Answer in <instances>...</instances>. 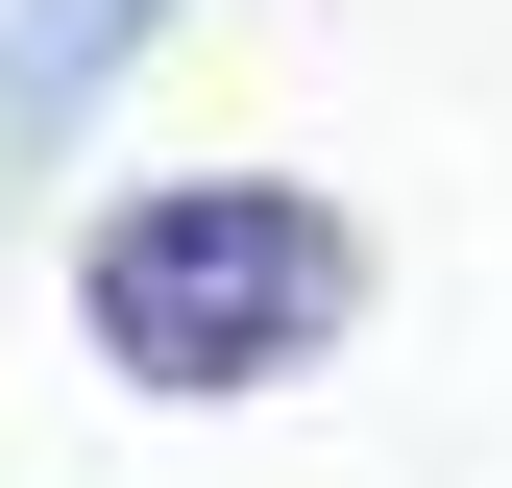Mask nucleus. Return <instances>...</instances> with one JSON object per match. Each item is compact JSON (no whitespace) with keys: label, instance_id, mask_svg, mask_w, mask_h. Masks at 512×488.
Returning <instances> with one entry per match:
<instances>
[{"label":"nucleus","instance_id":"obj_1","mask_svg":"<svg viewBox=\"0 0 512 488\" xmlns=\"http://www.w3.org/2000/svg\"><path fill=\"white\" fill-rule=\"evenodd\" d=\"M74 342L122 366V391L171 415H244V391H317V366L366 342V293H391V244H366L317 171H122V196L74 220Z\"/></svg>","mask_w":512,"mask_h":488},{"label":"nucleus","instance_id":"obj_2","mask_svg":"<svg viewBox=\"0 0 512 488\" xmlns=\"http://www.w3.org/2000/svg\"><path fill=\"white\" fill-rule=\"evenodd\" d=\"M171 25H196V0H0V171H49V147H74V122L147 74Z\"/></svg>","mask_w":512,"mask_h":488}]
</instances>
